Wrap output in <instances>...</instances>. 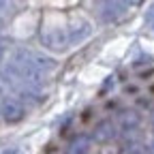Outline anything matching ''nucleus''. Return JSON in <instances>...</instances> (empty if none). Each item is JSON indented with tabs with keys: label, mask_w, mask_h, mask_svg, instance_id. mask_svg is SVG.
<instances>
[{
	"label": "nucleus",
	"mask_w": 154,
	"mask_h": 154,
	"mask_svg": "<svg viewBox=\"0 0 154 154\" xmlns=\"http://www.w3.org/2000/svg\"><path fill=\"white\" fill-rule=\"evenodd\" d=\"M126 9V5H120V2H105L103 5V19L105 22H111V19H116L118 15H122Z\"/></svg>",
	"instance_id": "obj_6"
},
{
	"label": "nucleus",
	"mask_w": 154,
	"mask_h": 154,
	"mask_svg": "<svg viewBox=\"0 0 154 154\" xmlns=\"http://www.w3.org/2000/svg\"><path fill=\"white\" fill-rule=\"evenodd\" d=\"M116 135H118V131H116V126H113V122L111 120H103V122H99L94 126V133H92V137L96 139V141H101V143H105V141H111Z\"/></svg>",
	"instance_id": "obj_5"
},
{
	"label": "nucleus",
	"mask_w": 154,
	"mask_h": 154,
	"mask_svg": "<svg viewBox=\"0 0 154 154\" xmlns=\"http://www.w3.org/2000/svg\"><path fill=\"white\" fill-rule=\"evenodd\" d=\"M41 41L45 47L56 49V51H64L69 45V38H66V30L64 28H58V26H43L41 30Z\"/></svg>",
	"instance_id": "obj_1"
},
{
	"label": "nucleus",
	"mask_w": 154,
	"mask_h": 154,
	"mask_svg": "<svg viewBox=\"0 0 154 154\" xmlns=\"http://www.w3.org/2000/svg\"><path fill=\"white\" fill-rule=\"evenodd\" d=\"M0 113H2V118L7 122H17L24 118V107L19 101L15 99H5L2 101V107H0Z\"/></svg>",
	"instance_id": "obj_4"
},
{
	"label": "nucleus",
	"mask_w": 154,
	"mask_h": 154,
	"mask_svg": "<svg viewBox=\"0 0 154 154\" xmlns=\"http://www.w3.org/2000/svg\"><path fill=\"white\" fill-rule=\"evenodd\" d=\"M15 58H17V60H22V62H26V64H30L32 69L41 71L43 75L56 66V60H51V58L38 54V51H32V49H19L15 54Z\"/></svg>",
	"instance_id": "obj_2"
},
{
	"label": "nucleus",
	"mask_w": 154,
	"mask_h": 154,
	"mask_svg": "<svg viewBox=\"0 0 154 154\" xmlns=\"http://www.w3.org/2000/svg\"><path fill=\"white\" fill-rule=\"evenodd\" d=\"M120 126H122V131H135L139 126V113H135V111H124V113H120Z\"/></svg>",
	"instance_id": "obj_7"
},
{
	"label": "nucleus",
	"mask_w": 154,
	"mask_h": 154,
	"mask_svg": "<svg viewBox=\"0 0 154 154\" xmlns=\"http://www.w3.org/2000/svg\"><path fill=\"white\" fill-rule=\"evenodd\" d=\"M122 154H146V148L141 143H135V141H128L124 148H122Z\"/></svg>",
	"instance_id": "obj_9"
},
{
	"label": "nucleus",
	"mask_w": 154,
	"mask_h": 154,
	"mask_svg": "<svg viewBox=\"0 0 154 154\" xmlns=\"http://www.w3.org/2000/svg\"><path fill=\"white\" fill-rule=\"evenodd\" d=\"M90 32H92V26H90L88 19H84V17H73L71 24H69V30H66L69 45H77V43L86 41V38L90 36Z\"/></svg>",
	"instance_id": "obj_3"
},
{
	"label": "nucleus",
	"mask_w": 154,
	"mask_h": 154,
	"mask_svg": "<svg viewBox=\"0 0 154 154\" xmlns=\"http://www.w3.org/2000/svg\"><path fill=\"white\" fill-rule=\"evenodd\" d=\"M0 58H2V45H0Z\"/></svg>",
	"instance_id": "obj_11"
},
{
	"label": "nucleus",
	"mask_w": 154,
	"mask_h": 154,
	"mask_svg": "<svg viewBox=\"0 0 154 154\" xmlns=\"http://www.w3.org/2000/svg\"><path fill=\"white\" fill-rule=\"evenodd\" d=\"M0 154H22V152H19L17 148H7V150H2V152H0Z\"/></svg>",
	"instance_id": "obj_10"
},
{
	"label": "nucleus",
	"mask_w": 154,
	"mask_h": 154,
	"mask_svg": "<svg viewBox=\"0 0 154 154\" xmlns=\"http://www.w3.org/2000/svg\"><path fill=\"white\" fill-rule=\"evenodd\" d=\"M150 152H152V154H154V143H152V150H150Z\"/></svg>",
	"instance_id": "obj_12"
},
{
	"label": "nucleus",
	"mask_w": 154,
	"mask_h": 154,
	"mask_svg": "<svg viewBox=\"0 0 154 154\" xmlns=\"http://www.w3.org/2000/svg\"><path fill=\"white\" fill-rule=\"evenodd\" d=\"M0 30H2V19H0Z\"/></svg>",
	"instance_id": "obj_13"
},
{
	"label": "nucleus",
	"mask_w": 154,
	"mask_h": 154,
	"mask_svg": "<svg viewBox=\"0 0 154 154\" xmlns=\"http://www.w3.org/2000/svg\"><path fill=\"white\" fill-rule=\"evenodd\" d=\"M69 154H88V139L86 137H77L69 146Z\"/></svg>",
	"instance_id": "obj_8"
}]
</instances>
